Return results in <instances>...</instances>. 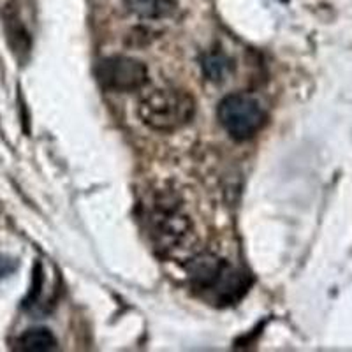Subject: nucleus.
I'll list each match as a JSON object with an SVG mask.
<instances>
[{"mask_svg": "<svg viewBox=\"0 0 352 352\" xmlns=\"http://www.w3.org/2000/svg\"><path fill=\"white\" fill-rule=\"evenodd\" d=\"M150 241L164 257H184L196 245V232L178 204L157 199L144 212Z\"/></svg>", "mask_w": 352, "mask_h": 352, "instance_id": "nucleus-2", "label": "nucleus"}, {"mask_svg": "<svg viewBox=\"0 0 352 352\" xmlns=\"http://www.w3.org/2000/svg\"><path fill=\"white\" fill-rule=\"evenodd\" d=\"M96 78L106 90L136 92L148 81V69L143 62L131 56H108L97 62Z\"/></svg>", "mask_w": 352, "mask_h": 352, "instance_id": "nucleus-5", "label": "nucleus"}, {"mask_svg": "<svg viewBox=\"0 0 352 352\" xmlns=\"http://www.w3.org/2000/svg\"><path fill=\"white\" fill-rule=\"evenodd\" d=\"M14 268H16V263H14V261L0 256V278H4L9 273L14 272Z\"/></svg>", "mask_w": 352, "mask_h": 352, "instance_id": "nucleus-10", "label": "nucleus"}, {"mask_svg": "<svg viewBox=\"0 0 352 352\" xmlns=\"http://www.w3.org/2000/svg\"><path fill=\"white\" fill-rule=\"evenodd\" d=\"M18 349L25 352H46L56 349V338L46 328L27 329L18 338Z\"/></svg>", "mask_w": 352, "mask_h": 352, "instance_id": "nucleus-8", "label": "nucleus"}, {"mask_svg": "<svg viewBox=\"0 0 352 352\" xmlns=\"http://www.w3.org/2000/svg\"><path fill=\"white\" fill-rule=\"evenodd\" d=\"M217 116L224 131L236 141H247L254 138L266 122L263 104L248 94L226 96L219 102Z\"/></svg>", "mask_w": 352, "mask_h": 352, "instance_id": "nucleus-4", "label": "nucleus"}, {"mask_svg": "<svg viewBox=\"0 0 352 352\" xmlns=\"http://www.w3.org/2000/svg\"><path fill=\"white\" fill-rule=\"evenodd\" d=\"M125 8L136 16L146 20H159L169 16L175 11V0H122Z\"/></svg>", "mask_w": 352, "mask_h": 352, "instance_id": "nucleus-7", "label": "nucleus"}, {"mask_svg": "<svg viewBox=\"0 0 352 352\" xmlns=\"http://www.w3.org/2000/svg\"><path fill=\"white\" fill-rule=\"evenodd\" d=\"M187 273L194 291L215 305L236 303L248 289L245 273L213 254L190 257Z\"/></svg>", "mask_w": 352, "mask_h": 352, "instance_id": "nucleus-1", "label": "nucleus"}, {"mask_svg": "<svg viewBox=\"0 0 352 352\" xmlns=\"http://www.w3.org/2000/svg\"><path fill=\"white\" fill-rule=\"evenodd\" d=\"M2 20H4L6 34H8V41L11 44L12 52L27 53L30 50V37H28L27 28H25L16 9L12 6H8L4 14H2Z\"/></svg>", "mask_w": 352, "mask_h": 352, "instance_id": "nucleus-6", "label": "nucleus"}, {"mask_svg": "<svg viewBox=\"0 0 352 352\" xmlns=\"http://www.w3.org/2000/svg\"><path fill=\"white\" fill-rule=\"evenodd\" d=\"M229 67H231V64H229V58L224 53H210V55L204 56L203 71L204 76H208V80L222 81L229 72Z\"/></svg>", "mask_w": 352, "mask_h": 352, "instance_id": "nucleus-9", "label": "nucleus"}, {"mask_svg": "<svg viewBox=\"0 0 352 352\" xmlns=\"http://www.w3.org/2000/svg\"><path fill=\"white\" fill-rule=\"evenodd\" d=\"M138 113L153 131L173 132L192 120L196 100L180 88H155L141 97Z\"/></svg>", "mask_w": 352, "mask_h": 352, "instance_id": "nucleus-3", "label": "nucleus"}]
</instances>
